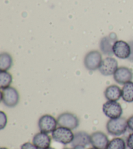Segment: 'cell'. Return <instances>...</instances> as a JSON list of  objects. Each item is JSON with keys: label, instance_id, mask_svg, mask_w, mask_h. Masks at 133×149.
I'll list each match as a JSON object with an SVG mask.
<instances>
[{"label": "cell", "instance_id": "obj_1", "mask_svg": "<svg viewBox=\"0 0 133 149\" xmlns=\"http://www.w3.org/2000/svg\"><path fill=\"white\" fill-rule=\"evenodd\" d=\"M108 133L114 136H119L124 134L128 128L127 120L123 117L109 119L106 125Z\"/></svg>", "mask_w": 133, "mask_h": 149}, {"label": "cell", "instance_id": "obj_2", "mask_svg": "<svg viewBox=\"0 0 133 149\" xmlns=\"http://www.w3.org/2000/svg\"><path fill=\"white\" fill-rule=\"evenodd\" d=\"M1 100L7 107L13 108L16 107L20 102L19 93L16 89L12 86L1 90Z\"/></svg>", "mask_w": 133, "mask_h": 149}, {"label": "cell", "instance_id": "obj_3", "mask_svg": "<svg viewBox=\"0 0 133 149\" xmlns=\"http://www.w3.org/2000/svg\"><path fill=\"white\" fill-rule=\"evenodd\" d=\"M74 138L72 130L66 127L58 126L52 132V139L62 145L71 144Z\"/></svg>", "mask_w": 133, "mask_h": 149}, {"label": "cell", "instance_id": "obj_4", "mask_svg": "<svg viewBox=\"0 0 133 149\" xmlns=\"http://www.w3.org/2000/svg\"><path fill=\"white\" fill-rule=\"evenodd\" d=\"M58 126L66 127L71 130H75L79 126V119L75 114L71 113H63L57 117Z\"/></svg>", "mask_w": 133, "mask_h": 149}, {"label": "cell", "instance_id": "obj_5", "mask_svg": "<svg viewBox=\"0 0 133 149\" xmlns=\"http://www.w3.org/2000/svg\"><path fill=\"white\" fill-rule=\"evenodd\" d=\"M103 60L102 55L97 50H92L87 53L84 58V65L86 70L89 71H96Z\"/></svg>", "mask_w": 133, "mask_h": 149}, {"label": "cell", "instance_id": "obj_6", "mask_svg": "<svg viewBox=\"0 0 133 149\" xmlns=\"http://www.w3.org/2000/svg\"><path fill=\"white\" fill-rule=\"evenodd\" d=\"M103 112L108 118L114 119L121 117L123 109L120 103L118 102L107 101L103 105Z\"/></svg>", "mask_w": 133, "mask_h": 149}, {"label": "cell", "instance_id": "obj_7", "mask_svg": "<svg viewBox=\"0 0 133 149\" xmlns=\"http://www.w3.org/2000/svg\"><path fill=\"white\" fill-rule=\"evenodd\" d=\"M38 125L40 131L49 134L57 127V120L50 114H44L39 118Z\"/></svg>", "mask_w": 133, "mask_h": 149}, {"label": "cell", "instance_id": "obj_8", "mask_svg": "<svg viewBox=\"0 0 133 149\" xmlns=\"http://www.w3.org/2000/svg\"><path fill=\"white\" fill-rule=\"evenodd\" d=\"M114 55L119 59H127L131 53V46L129 42L123 40H117L113 45Z\"/></svg>", "mask_w": 133, "mask_h": 149}, {"label": "cell", "instance_id": "obj_9", "mask_svg": "<svg viewBox=\"0 0 133 149\" xmlns=\"http://www.w3.org/2000/svg\"><path fill=\"white\" fill-rule=\"evenodd\" d=\"M118 68V63L115 58L108 56L103 59L99 68V72L104 76L114 75Z\"/></svg>", "mask_w": 133, "mask_h": 149}, {"label": "cell", "instance_id": "obj_10", "mask_svg": "<svg viewBox=\"0 0 133 149\" xmlns=\"http://www.w3.org/2000/svg\"><path fill=\"white\" fill-rule=\"evenodd\" d=\"M110 141L102 132H95L90 135V145L97 149H106Z\"/></svg>", "mask_w": 133, "mask_h": 149}, {"label": "cell", "instance_id": "obj_11", "mask_svg": "<svg viewBox=\"0 0 133 149\" xmlns=\"http://www.w3.org/2000/svg\"><path fill=\"white\" fill-rule=\"evenodd\" d=\"M117 41V37L115 33H110L108 36L103 37L99 43L101 51L103 54L112 57L114 55L113 45Z\"/></svg>", "mask_w": 133, "mask_h": 149}, {"label": "cell", "instance_id": "obj_12", "mask_svg": "<svg viewBox=\"0 0 133 149\" xmlns=\"http://www.w3.org/2000/svg\"><path fill=\"white\" fill-rule=\"evenodd\" d=\"M113 76L114 80L117 83L124 85L127 82L132 81L133 79V72L130 68L121 66L118 68Z\"/></svg>", "mask_w": 133, "mask_h": 149}, {"label": "cell", "instance_id": "obj_13", "mask_svg": "<svg viewBox=\"0 0 133 149\" xmlns=\"http://www.w3.org/2000/svg\"><path fill=\"white\" fill-rule=\"evenodd\" d=\"M90 144V135L84 131L77 132L74 134V138L71 145L74 149H85Z\"/></svg>", "mask_w": 133, "mask_h": 149}, {"label": "cell", "instance_id": "obj_14", "mask_svg": "<svg viewBox=\"0 0 133 149\" xmlns=\"http://www.w3.org/2000/svg\"><path fill=\"white\" fill-rule=\"evenodd\" d=\"M51 139L48 134L39 132L33 137V143L39 149H47L50 147Z\"/></svg>", "mask_w": 133, "mask_h": 149}, {"label": "cell", "instance_id": "obj_15", "mask_svg": "<svg viewBox=\"0 0 133 149\" xmlns=\"http://www.w3.org/2000/svg\"><path fill=\"white\" fill-rule=\"evenodd\" d=\"M104 94L107 101L118 102L121 97V89L117 85H110L105 89Z\"/></svg>", "mask_w": 133, "mask_h": 149}, {"label": "cell", "instance_id": "obj_16", "mask_svg": "<svg viewBox=\"0 0 133 149\" xmlns=\"http://www.w3.org/2000/svg\"><path fill=\"white\" fill-rule=\"evenodd\" d=\"M121 97L125 102H133V82H129L123 85L121 89Z\"/></svg>", "mask_w": 133, "mask_h": 149}, {"label": "cell", "instance_id": "obj_17", "mask_svg": "<svg viewBox=\"0 0 133 149\" xmlns=\"http://www.w3.org/2000/svg\"><path fill=\"white\" fill-rule=\"evenodd\" d=\"M12 58L7 52H2L0 54V71H7L12 65Z\"/></svg>", "mask_w": 133, "mask_h": 149}, {"label": "cell", "instance_id": "obj_18", "mask_svg": "<svg viewBox=\"0 0 133 149\" xmlns=\"http://www.w3.org/2000/svg\"><path fill=\"white\" fill-rule=\"evenodd\" d=\"M12 82V74L8 71H0V88L3 90L10 86Z\"/></svg>", "mask_w": 133, "mask_h": 149}, {"label": "cell", "instance_id": "obj_19", "mask_svg": "<svg viewBox=\"0 0 133 149\" xmlns=\"http://www.w3.org/2000/svg\"><path fill=\"white\" fill-rule=\"evenodd\" d=\"M127 143L120 137H116L110 141L106 149H126Z\"/></svg>", "mask_w": 133, "mask_h": 149}, {"label": "cell", "instance_id": "obj_20", "mask_svg": "<svg viewBox=\"0 0 133 149\" xmlns=\"http://www.w3.org/2000/svg\"><path fill=\"white\" fill-rule=\"evenodd\" d=\"M7 116L3 111L0 112V130H3L7 126Z\"/></svg>", "mask_w": 133, "mask_h": 149}, {"label": "cell", "instance_id": "obj_21", "mask_svg": "<svg viewBox=\"0 0 133 149\" xmlns=\"http://www.w3.org/2000/svg\"><path fill=\"white\" fill-rule=\"evenodd\" d=\"M21 149H39L37 148L33 143L27 142L23 143V144L21 146Z\"/></svg>", "mask_w": 133, "mask_h": 149}, {"label": "cell", "instance_id": "obj_22", "mask_svg": "<svg viewBox=\"0 0 133 149\" xmlns=\"http://www.w3.org/2000/svg\"><path fill=\"white\" fill-rule=\"evenodd\" d=\"M127 146L129 149H133V133L130 134L127 139Z\"/></svg>", "mask_w": 133, "mask_h": 149}, {"label": "cell", "instance_id": "obj_23", "mask_svg": "<svg viewBox=\"0 0 133 149\" xmlns=\"http://www.w3.org/2000/svg\"><path fill=\"white\" fill-rule=\"evenodd\" d=\"M127 125H128V128L133 131V116L127 119Z\"/></svg>", "mask_w": 133, "mask_h": 149}, {"label": "cell", "instance_id": "obj_24", "mask_svg": "<svg viewBox=\"0 0 133 149\" xmlns=\"http://www.w3.org/2000/svg\"><path fill=\"white\" fill-rule=\"evenodd\" d=\"M129 43L131 46V55H130L129 58H128V60L130 61V62H133V41H131L129 42Z\"/></svg>", "mask_w": 133, "mask_h": 149}, {"label": "cell", "instance_id": "obj_25", "mask_svg": "<svg viewBox=\"0 0 133 149\" xmlns=\"http://www.w3.org/2000/svg\"><path fill=\"white\" fill-rule=\"evenodd\" d=\"M64 149H74L73 148H64Z\"/></svg>", "mask_w": 133, "mask_h": 149}, {"label": "cell", "instance_id": "obj_26", "mask_svg": "<svg viewBox=\"0 0 133 149\" xmlns=\"http://www.w3.org/2000/svg\"><path fill=\"white\" fill-rule=\"evenodd\" d=\"M47 149H55V148H52V147H49V148H47Z\"/></svg>", "mask_w": 133, "mask_h": 149}, {"label": "cell", "instance_id": "obj_27", "mask_svg": "<svg viewBox=\"0 0 133 149\" xmlns=\"http://www.w3.org/2000/svg\"><path fill=\"white\" fill-rule=\"evenodd\" d=\"M88 149H97V148H95L94 147H92V148H88Z\"/></svg>", "mask_w": 133, "mask_h": 149}, {"label": "cell", "instance_id": "obj_28", "mask_svg": "<svg viewBox=\"0 0 133 149\" xmlns=\"http://www.w3.org/2000/svg\"><path fill=\"white\" fill-rule=\"evenodd\" d=\"M0 149H8L7 148H5V147H1Z\"/></svg>", "mask_w": 133, "mask_h": 149}]
</instances>
